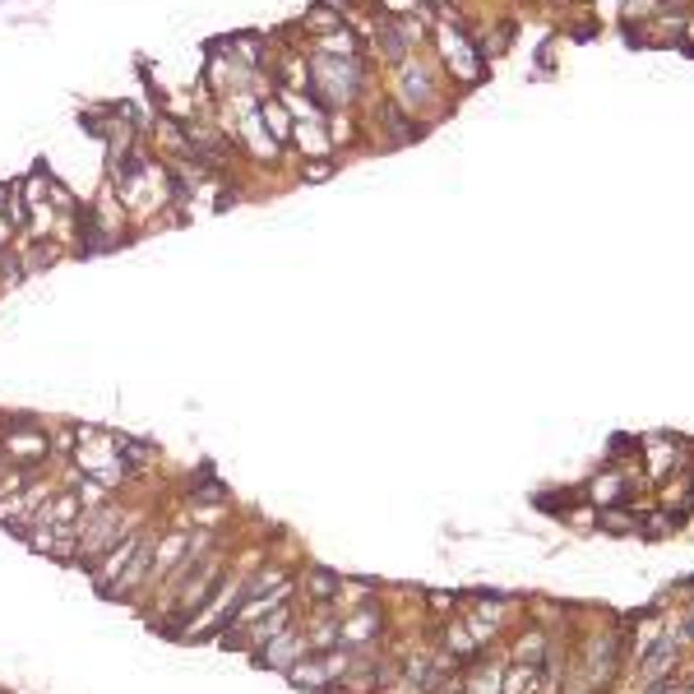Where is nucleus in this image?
I'll use <instances>...</instances> for the list:
<instances>
[{
    "label": "nucleus",
    "mask_w": 694,
    "mask_h": 694,
    "mask_svg": "<svg viewBox=\"0 0 694 694\" xmlns=\"http://www.w3.org/2000/svg\"><path fill=\"white\" fill-rule=\"evenodd\" d=\"M306 74H310L306 93H310L319 106H347V102L357 97V89L366 84V65H361V56L343 61V56H325V51H315Z\"/></svg>",
    "instance_id": "1"
},
{
    "label": "nucleus",
    "mask_w": 694,
    "mask_h": 694,
    "mask_svg": "<svg viewBox=\"0 0 694 694\" xmlns=\"http://www.w3.org/2000/svg\"><path fill=\"white\" fill-rule=\"evenodd\" d=\"M0 453H5L10 468L38 472V468H47V459H51V440L38 431L29 417H14V421H5V431H0Z\"/></svg>",
    "instance_id": "2"
},
{
    "label": "nucleus",
    "mask_w": 694,
    "mask_h": 694,
    "mask_svg": "<svg viewBox=\"0 0 694 694\" xmlns=\"http://www.w3.org/2000/svg\"><path fill=\"white\" fill-rule=\"evenodd\" d=\"M310 653V639H306V630H283L278 639H269V644L264 648H255V666H264V672H292V666H297L301 657Z\"/></svg>",
    "instance_id": "3"
},
{
    "label": "nucleus",
    "mask_w": 694,
    "mask_h": 694,
    "mask_svg": "<svg viewBox=\"0 0 694 694\" xmlns=\"http://www.w3.org/2000/svg\"><path fill=\"white\" fill-rule=\"evenodd\" d=\"M153 542H157V532H148V537H140L135 555H130V565L121 570V579L106 588L102 597H112V602H130V597H140V583L148 579L153 583Z\"/></svg>",
    "instance_id": "4"
},
{
    "label": "nucleus",
    "mask_w": 694,
    "mask_h": 694,
    "mask_svg": "<svg viewBox=\"0 0 694 694\" xmlns=\"http://www.w3.org/2000/svg\"><path fill=\"white\" fill-rule=\"evenodd\" d=\"M140 537H144V532H140V528H130L121 542H112V546H106V551L93 560V588H97V593H106V588H112V583L121 579V570L130 565V555H135Z\"/></svg>",
    "instance_id": "5"
},
{
    "label": "nucleus",
    "mask_w": 694,
    "mask_h": 694,
    "mask_svg": "<svg viewBox=\"0 0 694 694\" xmlns=\"http://www.w3.org/2000/svg\"><path fill=\"white\" fill-rule=\"evenodd\" d=\"M241 135H246V144H250V153H259V163H278V144H274V135L264 130V121H259V106H246V116H241Z\"/></svg>",
    "instance_id": "6"
},
{
    "label": "nucleus",
    "mask_w": 694,
    "mask_h": 694,
    "mask_svg": "<svg viewBox=\"0 0 694 694\" xmlns=\"http://www.w3.org/2000/svg\"><path fill=\"white\" fill-rule=\"evenodd\" d=\"M287 681L297 685V690H334V685H338V681L329 676V666H325V657H319V653H306V657L287 672Z\"/></svg>",
    "instance_id": "7"
},
{
    "label": "nucleus",
    "mask_w": 694,
    "mask_h": 694,
    "mask_svg": "<svg viewBox=\"0 0 694 694\" xmlns=\"http://www.w3.org/2000/svg\"><path fill=\"white\" fill-rule=\"evenodd\" d=\"M259 121H264V130L274 135L278 148L292 144V112H287V102H283V97H264V102H259Z\"/></svg>",
    "instance_id": "8"
},
{
    "label": "nucleus",
    "mask_w": 694,
    "mask_h": 694,
    "mask_svg": "<svg viewBox=\"0 0 694 694\" xmlns=\"http://www.w3.org/2000/svg\"><path fill=\"white\" fill-rule=\"evenodd\" d=\"M338 574L334 570H325V565H315L310 574H306V597H310V606H334V597H338Z\"/></svg>",
    "instance_id": "9"
},
{
    "label": "nucleus",
    "mask_w": 694,
    "mask_h": 694,
    "mask_svg": "<svg viewBox=\"0 0 694 694\" xmlns=\"http://www.w3.org/2000/svg\"><path fill=\"white\" fill-rule=\"evenodd\" d=\"M537 676H542V666H532V662H514L510 672L500 676V694H537Z\"/></svg>",
    "instance_id": "10"
},
{
    "label": "nucleus",
    "mask_w": 694,
    "mask_h": 694,
    "mask_svg": "<svg viewBox=\"0 0 694 694\" xmlns=\"http://www.w3.org/2000/svg\"><path fill=\"white\" fill-rule=\"evenodd\" d=\"M403 102H408V106L431 102V79H426V70H421L417 61L403 65Z\"/></svg>",
    "instance_id": "11"
},
{
    "label": "nucleus",
    "mask_w": 694,
    "mask_h": 694,
    "mask_svg": "<svg viewBox=\"0 0 694 694\" xmlns=\"http://www.w3.org/2000/svg\"><path fill=\"white\" fill-rule=\"evenodd\" d=\"M672 662H676V639H657V648H653V657L644 662V676L648 681H657V676H666V672H672Z\"/></svg>",
    "instance_id": "12"
},
{
    "label": "nucleus",
    "mask_w": 694,
    "mask_h": 694,
    "mask_svg": "<svg viewBox=\"0 0 694 694\" xmlns=\"http://www.w3.org/2000/svg\"><path fill=\"white\" fill-rule=\"evenodd\" d=\"M19 195H23V185H14V181H10V185H0V208H5V218H10L14 227H23V218H29Z\"/></svg>",
    "instance_id": "13"
},
{
    "label": "nucleus",
    "mask_w": 694,
    "mask_h": 694,
    "mask_svg": "<svg viewBox=\"0 0 694 694\" xmlns=\"http://www.w3.org/2000/svg\"><path fill=\"white\" fill-rule=\"evenodd\" d=\"M204 482H195V487H185V500H227V487L223 482H208V472H199Z\"/></svg>",
    "instance_id": "14"
},
{
    "label": "nucleus",
    "mask_w": 694,
    "mask_h": 694,
    "mask_svg": "<svg viewBox=\"0 0 694 694\" xmlns=\"http://www.w3.org/2000/svg\"><path fill=\"white\" fill-rule=\"evenodd\" d=\"M648 449H653V459H648L653 477H657V472H672V463H676V459H672V444H662V440H653Z\"/></svg>",
    "instance_id": "15"
},
{
    "label": "nucleus",
    "mask_w": 694,
    "mask_h": 694,
    "mask_svg": "<svg viewBox=\"0 0 694 694\" xmlns=\"http://www.w3.org/2000/svg\"><path fill=\"white\" fill-rule=\"evenodd\" d=\"M468 694H500V672H482L468 681Z\"/></svg>",
    "instance_id": "16"
},
{
    "label": "nucleus",
    "mask_w": 694,
    "mask_h": 694,
    "mask_svg": "<svg viewBox=\"0 0 694 694\" xmlns=\"http://www.w3.org/2000/svg\"><path fill=\"white\" fill-rule=\"evenodd\" d=\"M542 653H546V648H542V634H528V639H523V648H519V662L542 666Z\"/></svg>",
    "instance_id": "17"
},
{
    "label": "nucleus",
    "mask_w": 694,
    "mask_h": 694,
    "mask_svg": "<svg viewBox=\"0 0 694 694\" xmlns=\"http://www.w3.org/2000/svg\"><path fill=\"white\" fill-rule=\"evenodd\" d=\"M301 176H306V181H325V176H334V163H325V157H306Z\"/></svg>",
    "instance_id": "18"
},
{
    "label": "nucleus",
    "mask_w": 694,
    "mask_h": 694,
    "mask_svg": "<svg viewBox=\"0 0 694 694\" xmlns=\"http://www.w3.org/2000/svg\"><path fill=\"white\" fill-rule=\"evenodd\" d=\"M616 491H621V482H616V477H602V482H597V500H602V504H611V500H616Z\"/></svg>",
    "instance_id": "19"
},
{
    "label": "nucleus",
    "mask_w": 694,
    "mask_h": 694,
    "mask_svg": "<svg viewBox=\"0 0 694 694\" xmlns=\"http://www.w3.org/2000/svg\"><path fill=\"white\" fill-rule=\"evenodd\" d=\"M10 236H14V223H10V218H0V250L10 246Z\"/></svg>",
    "instance_id": "20"
},
{
    "label": "nucleus",
    "mask_w": 694,
    "mask_h": 694,
    "mask_svg": "<svg viewBox=\"0 0 694 694\" xmlns=\"http://www.w3.org/2000/svg\"><path fill=\"white\" fill-rule=\"evenodd\" d=\"M685 639H694V611H690V616H685Z\"/></svg>",
    "instance_id": "21"
}]
</instances>
